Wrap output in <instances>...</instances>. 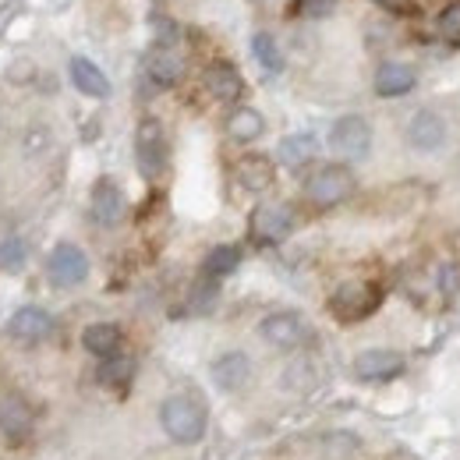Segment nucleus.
I'll use <instances>...</instances> for the list:
<instances>
[{
	"instance_id": "obj_1",
	"label": "nucleus",
	"mask_w": 460,
	"mask_h": 460,
	"mask_svg": "<svg viewBox=\"0 0 460 460\" xmlns=\"http://www.w3.org/2000/svg\"><path fill=\"white\" fill-rule=\"evenodd\" d=\"M160 429L177 447H195L206 436V407L191 394H171L160 403Z\"/></svg>"
},
{
	"instance_id": "obj_2",
	"label": "nucleus",
	"mask_w": 460,
	"mask_h": 460,
	"mask_svg": "<svg viewBox=\"0 0 460 460\" xmlns=\"http://www.w3.org/2000/svg\"><path fill=\"white\" fill-rule=\"evenodd\" d=\"M354 188H358V181H354V171L347 164H323L305 181V195L319 209H333V206L347 202L354 195Z\"/></svg>"
},
{
	"instance_id": "obj_3",
	"label": "nucleus",
	"mask_w": 460,
	"mask_h": 460,
	"mask_svg": "<svg viewBox=\"0 0 460 460\" xmlns=\"http://www.w3.org/2000/svg\"><path fill=\"white\" fill-rule=\"evenodd\" d=\"M89 280V255L75 241H58L47 255V284L58 290H75Z\"/></svg>"
},
{
	"instance_id": "obj_4",
	"label": "nucleus",
	"mask_w": 460,
	"mask_h": 460,
	"mask_svg": "<svg viewBox=\"0 0 460 460\" xmlns=\"http://www.w3.org/2000/svg\"><path fill=\"white\" fill-rule=\"evenodd\" d=\"M383 294L376 284L368 280H347L344 288H337V294L330 297V312L341 319V323H361L368 319L376 308H379Z\"/></svg>"
},
{
	"instance_id": "obj_5",
	"label": "nucleus",
	"mask_w": 460,
	"mask_h": 460,
	"mask_svg": "<svg viewBox=\"0 0 460 460\" xmlns=\"http://www.w3.org/2000/svg\"><path fill=\"white\" fill-rule=\"evenodd\" d=\"M135 160H138V171L142 177H160L167 167V135H164V124L156 117H146L138 128H135Z\"/></svg>"
},
{
	"instance_id": "obj_6",
	"label": "nucleus",
	"mask_w": 460,
	"mask_h": 460,
	"mask_svg": "<svg viewBox=\"0 0 460 460\" xmlns=\"http://www.w3.org/2000/svg\"><path fill=\"white\" fill-rule=\"evenodd\" d=\"M330 149L344 160H365L372 149V124L361 114H344L330 128Z\"/></svg>"
},
{
	"instance_id": "obj_7",
	"label": "nucleus",
	"mask_w": 460,
	"mask_h": 460,
	"mask_svg": "<svg viewBox=\"0 0 460 460\" xmlns=\"http://www.w3.org/2000/svg\"><path fill=\"white\" fill-rule=\"evenodd\" d=\"M36 432V411L22 394H4L0 397V439L4 447H25Z\"/></svg>"
},
{
	"instance_id": "obj_8",
	"label": "nucleus",
	"mask_w": 460,
	"mask_h": 460,
	"mask_svg": "<svg viewBox=\"0 0 460 460\" xmlns=\"http://www.w3.org/2000/svg\"><path fill=\"white\" fill-rule=\"evenodd\" d=\"M259 337L277 350H297V347L308 341V323L301 312H290V308H280V312H270L262 323H259Z\"/></svg>"
},
{
	"instance_id": "obj_9",
	"label": "nucleus",
	"mask_w": 460,
	"mask_h": 460,
	"mask_svg": "<svg viewBox=\"0 0 460 460\" xmlns=\"http://www.w3.org/2000/svg\"><path fill=\"white\" fill-rule=\"evenodd\" d=\"M4 330H7V337L18 341V344H43V341L54 337L58 323H54V315H50L47 308H40V305H22L18 312H11V319H7Z\"/></svg>"
},
{
	"instance_id": "obj_10",
	"label": "nucleus",
	"mask_w": 460,
	"mask_h": 460,
	"mask_svg": "<svg viewBox=\"0 0 460 460\" xmlns=\"http://www.w3.org/2000/svg\"><path fill=\"white\" fill-rule=\"evenodd\" d=\"M209 376L224 394H244L255 379V361L244 350H224V354L213 358Z\"/></svg>"
},
{
	"instance_id": "obj_11",
	"label": "nucleus",
	"mask_w": 460,
	"mask_h": 460,
	"mask_svg": "<svg viewBox=\"0 0 460 460\" xmlns=\"http://www.w3.org/2000/svg\"><path fill=\"white\" fill-rule=\"evenodd\" d=\"M89 213H93V220H96L100 227H107V230H114L124 224V217H128V199H124V191H120V184H117L114 177H100V181L93 184Z\"/></svg>"
},
{
	"instance_id": "obj_12",
	"label": "nucleus",
	"mask_w": 460,
	"mask_h": 460,
	"mask_svg": "<svg viewBox=\"0 0 460 460\" xmlns=\"http://www.w3.org/2000/svg\"><path fill=\"white\" fill-rule=\"evenodd\" d=\"M294 230V209L284 202H262L252 213V237L259 244H280Z\"/></svg>"
},
{
	"instance_id": "obj_13",
	"label": "nucleus",
	"mask_w": 460,
	"mask_h": 460,
	"mask_svg": "<svg viewBox=\"0 0 460 460\" xmlns=\"http://www.w3.org/2000/svg\"><path fill=\"white\" fill-rule=\"evenodd\" d=\"M403 138L411 149L418 153H436L443 142H447V120L436 114V111H414L403 124Z\"/></svg>"
},
{
	"instance_id": "obj_14",
	"label": "nucleus",
	"mask_w": 460,
	"mask_h": 460,
	"mask_svg": "<svg viewBox=\"0 0 460 460\" xmlns=\"http://www.w3.org/2000/svg\"><path fill=\"white\" fill-rule=\"evenodd\" d=\"M403 372V354L390 347H372L354 358V376L361 383H390Z\"/></svg>"
},
{
	"instance_id": "obj_15",
	"label": "nucleus",
	"mask_w": 460,
	"mask_h": 460,
	"mask_svg": "<svg viewBox=\"0 0 460 460\" xmlns=\"http://www.w3.org/2000/svg\"><path fill=\"white\" fill-rule=\"evenodd\" d=\"M414 85H418V75H414V67L403 64V60H386V64H379V67H376V78H372V89H376V96H383V100L407 96Z\"/></svg>"
},
{
	"instance_id": "obj_16",
	"label": "nucleus",
	"mask_w": 460,
	"mask_h": 460,
	"mask_svg": "<svg viewBox=\"0 0 460 460\" xmlns=\"http://www.w3.org/2000/svg\"><path fill=\"white\" fill-rule=\"evenodd\" d=\"M202 82H206V93L213 100H220V103H237L244 96V78H241V71L234 64H227V60H213L206 67Z\"/></svg>"
},
{
	"instance_id": "obj_17",
	"label": "nucleus",
	"mask_w": 460,
	"mask_h": 460,
	"mask_svg": "<svg viewBox=\"0 0 460 460\" xmlns=\"http://www.w3.org/2000/svg\"><path fill=\"white\" fill-rule=\"evenodd\" d=\"M67 75H71V85L82 96H89V100H107L111 96V78L103 75V67H96L89 58L67 60Z\"/></svg>"
},
{
	"instance_id": "obj_18",
	"label": "nucleus",
	"mask_w": 460,
	"mask_h": 460,
	"mask_svg": "<svg viewBox=\"0 0 460 460\" xmlns=\"http://www.w3.org/2000/svg\"><path fill=\"white\" fill-rule=\"evenodd\" d=\"M146 75H149L153 85L171 89V85L181 82V75H184V60H181V54L173 47H153L146 54Z\"/></svg>"
},
{
	"instance_id": "obj_19",
	"label": "nucleus",
	"mask_w": 460,
	"mask_h": 460,
	"mask_svg": "<svg viewBox=\"0 0 460 460\" xmlns=\"http://www.w3.org/2000/svg\"><path fill=\"white\" fill-rule=\"evenodd\" d=\"M120 341H124V333H120V326L117 323H89L85 330H82V347L93 354V358H111L120 350Z\"/></svg>"
},
{
	"instance_id": "obj_20",
	"label": "nucleus",
	"mask_w": 460,
	"mask_h": 460,
	"mask_svg": "<svg viewBox=\"0 0 460 460\" xmlns=\"http://www.w3.org/2000/svg\"><path fill=\"white\" fill-rule=\"evenodd\" d=\"M234 177H237V184L244 188V191H252V195H262L270 184H273V164L266 160V156H244V160H237V167H234Z\"/></svg>"
},
{
	"instance_id": "obj_21",
	"label": "nucleus",
	"mask_w": 460,
	"mask_h": 460,
	"mask_svg": "<svg viewBox=\"0 0 460 460\" xmlns=\"http://www.w3.org/2000/svg\"><path fill=\"white\" fill-rule=\"evenodd\" d=\"M315 153H319V142H315V135H308V131L288 135V138H280V146H277V160H280L284 167H290V171H301L305 164H312Z\"/></svg>"
},
{
	"instance_id": "obj_22",
	"label": "nucleus",
	"mask_w": 460,
	"mask_h": 460,
	"mask_svg": "<svg viewBox=\"0 0 460 460\" xmlns=\"http://www.w3.org/2000/svg\"><path fill=\"white\" fill-rule=\"evenodd\" d=\"M237 266H241V248H237V244H217V248H209V255L202 259V277L220 284L224 277L237 273Z\"/></svg>"
},
{
	"instance_id": "obj_23",
	"label": "nucleus",
	"mask_w": 460,
	"mask_h": 460,
	"mask_svg": "<svg viewBox=\"0 0 460 460\" xmlns=\"http://www.w3.org/2000/svg\"><path fill=\"white\" fill-rule=\"evenodd\" d=\"M135 368H138V361H135L131 354H120V350H117V354L100 361L96 379H100L103 386H111V390H120V386H128V383L135 379Z\"/></svg>"
},
{
	"instance_id": "obj_24",
	"label": "nucleus",
	"mask_w": 460,
	"mask_h": 460,
	"mask_svg": "<svg viewBox=\"0 0 460 460\" xmlns=\"http://www.w3.org/2000/svg\"><path fill=\"white\" fill-rule=\"evenodd\" d=\"M262 131H266V117L255 107H237L227 117V135L234 142H255V138H262Z\"/></svg>"
},
{
	"instance_id": "obj_25",
	"label": "nucleus",
	"mask_w": 460,
	"mask_h": 460,
	"mask_svg": "<svg viewBox=\"0 0 460 460\" xmlns=\"http://www.w3.org/2000/svg\"><path fill=\"white\" fill-rule=\"evenodd\" d=\"M252 54H255V60L262 64L266 75H280V71H284V54H280L277 36H270V32H255V36H252Z\"/></svg>"
},
{
	"instance_id": "obj_26",
	"label": "nucleus",
	"mask_w": 460,
	"mask_h": 460,
	"mask_svg": "<svg viewBox=\"0 0 460 460\" xmlns=\"http://www.w3.org/2000/svg\"><path fill=\"white\" fill-rule=\"evenodd\" d=\"M29 266V244H25V237H14V234H7V237H0V273H22Z\"/></svg>"
},
{
	"instance_id": "obj_27",
	"label": "nucleus",
	"mask_w": 460,
	"mask_h": 460,
	"mask_svg": "<svg viewBox=\"0 0 460 460\" xmlns=\"http://www.w3.org/2000/svg\"><path fill=\"white\" fill-rule=\"evenodd\" d=\"M315 368H312V361H305V358H297V361H290L288 372H284V390L288 394H308V390H315Z\"/></svg>"
},
{
	"instance_id": "obj_28",
	"label": "nucleus",
	"mask_w": 460,
	"mask_h": 460,
	"mask_svg": "<svg viewBox=\"0 0 460 460\" xmlns=\"http://www.w3.org/2000/svg\"><path fill=\"white\" fill-rule=\"evenodd\" d=\"M217 297H220V288H217V280H199L195 288H191V297H188V308L191 312H209L213 305H217Z\"/></svg>"
},
{
	"instance_id": "obj_29",
	"label": "nucleus",
	"mask_w": 460,
	"mask_h": 460,
	"mask_svg": "<svg viewBox=\"0 0 460 460\" xmlns=\"http://www.w3.org/2000/svg\"><path fill=\"white\" fill-rule=\"evenodd\" d=\"M439 36H443L447 43H460V0L447 4V7L439 11Z\"/></svg>"
},
{
	"instance_id": "obj_30",
	"label": "nucleus",
	"mask_w": 460,
	"mask_h": 460,
	"mask_svg": "<svg viewBox=\"0 0 460 460\" xmlns=\"http://www.w3.org/2000/svg\"><path fill=\"white\" fill-rule=\"evenodd\" d=\"M297 11L305 18H330L337 11V0H297Z\"/></svg>"
},
{
	"instance_id": "obj_31",
	"label": "nucleus",
	"mask_w": 460,
	"mask_h": 460,
	"mask_svg": "<svg viewBox=\"0 0 460 460\" xmlns=\"http://www.w3.org/2000/svg\"><path fill=\"white\" fill-rule=\"evenodd\" d=\"M439 288L447 290V294H460V270L457 266H443V273H439Z\"/></svg>"
}]
</instances>
